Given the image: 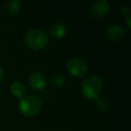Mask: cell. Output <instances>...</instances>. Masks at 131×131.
Returning <instances> with one entry per match:
<instances>
[{"mask_svg": "<svg viewBox=\"0 0 131 131\" xmlns=\"http://www.w3.org/2000/svg\"><path fill=\"white\" fill-rule=\"evenodd\" d=\"M28 82L31 88L35 90H41L46 85V79L40 73H32L28 78Z\"/></svg>", "mask_w": 131, "mask_h": 131, "instance_id": "7", "label": "cell"}, {"mask_svg": "<svg viewBox=\"0 0 131 131\" xmlns=\"http://www.w3.org/2000/svg\"><path fill=\"white\" fill-rule=\"evenodd\" d=\"M120 12H121V14L123 15H127V16L129 15V8L127 7V6H123V7H121Z\"/></svg>", "mask_w": 131, "mask_h": 131, "instance_id": "13", "label": "cell"}, {"mask_svg": "<svg viewBox=\"0 0 131 131\" xmlns=\"http://www.w3.org/2000/svg\"><path fill=\"white\" fill-rule=\"evenodd\" d=\"M11 93L15 97H23L25 93V86L21 82H14L11 84Z\"/></svg>", "mask_w": 131, "mask_h": 131, "instance_id": "9", "label": "cell"}, {"mask_svg": "<svg viewBox=\"0 0 131 131\" xmlns=\"http://www.w3.org/2000/svg\"><path fill=\"white\" fill-rule=\"evenodd\" d=\"M130 21H131V17H130V15H128V16H127V27H128V29H130V27H131Z\"/></svg>", "mask_w": 131, "mask_h": 131, "instance_id": "15", "label": "cell"}, {"mask_svg": "<svg viewBox=\"0 0 131 131\" xmlns=\"http://www.w3.org/2000/svg\"><path fill=\"white\" fill-rule=\"evenodd\" d=\"M102 89V82L98 75H90L84 79L81 86L82 93L86 98H97Z\"/></svg>", "mask_w": 131, "mask_h": 131, "instance_id": "2", "label": "cell"}, {"mask_svg": "<svg viewBox=\"0 0 131 131\" xmlns=\"http://www.w3.org/2000/svg\"><path fill=\"white\" fill-rule=\"evenodd\" d=\"M68 73L75 77H82L87 73V65L79 58H71L66 64Z\"/></svg>", "mask_w": 131, "mask_h": 131, "instance_id": "4", "label": "cell"}, {"mask_svg": "<svg viewBox=\"0 0 131 131\" xmlns=\"http://www.w3.org/2000/svg\"><path fill=\"white\" fill-rule=\"evenodd\" d=\"M4 75H5V71L2 68H0V82H2L3 79H4Z\"/></svg>", "mask_w": 131, "mask_h": 131, "instance_id": "14", "label": "cell"}, {"mask_svg": "<svg viewBox=\"0 0 131 131\" xmlns=\"http://www.w3.org/2000/svg\"><path fill=\"white\" fill-rule=\"evenodd\" d=\"M41 105V99L37 95H27L22 97L18 103L20 111L27 117L36 115L40 111Z\"/></svg>", "mask_w": 131, "mask_h": 131, "instance_id": "1", "label": "cell"}, {"mask_svg": "<svg viewBox=\"0 0 131 131\" xmlns=\"http://www.w3.org/2000/svg\"><path fill=\"white\" fill-rule=\"evenodd\" d=\"M25 41L31 49L39 50L48 44L49 39L45 31L40 29L30 30L25 35Z\"/></svg>", "mask_w": 131, "mask_h": 131, "instance_id": "3", "label": "cell"}, {"mask_svg": "<svg viewBox=\"0 0 131 131\" xmlns=\"http://www.w3.org/2000/svg\"><path fill=\"white\" fill-rule=\"evenodd\" d=\"M19 9H20V2L17 0H11L6 4V10L8 13L12 14V15L16 14L19 11Z\"/></svg>", "mask_w": 131, "mask_h": 131, "instance_id": "10", "label": "cell"}, {"mask_svg": "<svg viewBox=\"0 0 131 131\" xmlns=\"http://www.w3.org/2000/svg\"><path fill=\"white\" fill-rule=\"evenodd\" d=\"M94 104H95V107L98 111H107L108 109V104L107 101L105 99H102V98H97L94 102Z\"/></svg>", "mask_w": 131, "mask_h": 131, "instance_id": "12", "label": "cell"}, {"mask_svg": "<svg viewBox=\"0 0 131 131\" xmlns=\"http://www.w3.org/2000/svg\"><path fill=\"white\" fill-rule=\"evenodd\" d=\"M110 8L111 6L107 0H97L91 6L90 12L93 16L102 17L107 15Z\"/></svg>", "mask_w": 131, "mask_h": 131, "instance_id": "5", "label": "cell"}, {"mask_svg": "<svg viewBox=\"0 0 131 131\" xmlns=\"http://www.w3.org/2000/svg\"><path fill=\"white\" fill-rule=\"evenodd\" d=\"M66 31H67L66 26L63 24H61V23L54 24L50 27V30H49L50 35L55 39H59L64 37V35L66 34Z\"/></svg>", "mask_w": 131, "mask_h": 131, "instance_id": "8", "label": "cell"}, {"mask_svg": "<svg viewBox=\"0 0 131 131\" xmlns=\"http://www.w3.org/2000/svg\"><path fill=\"white\" fill-rule=\"evenodd\" d=\"M105 33L109 40L117 41V40H119L120 39H122V37L124 36V30L122 29L121 26L112 24V25L108 26Z\"/></svg>", "mask_w": 131, "mask_h": 131, "instance_id": "6", "label": "cell"}, {"mask_svg": "<svg viewBox=\"0 0 131 131\" xmlns=\"http://www.w3.org/2000/svg\"><path fill=\"white\" fill-rule=\"evenodd\" d=\"M65 82V78L62 75H55L51 77L50 84H52L54 87H61L64 84Z\"/></svg>", "mask_w": 131, "mask_h": 131, "instance_id": "11", "label": "cell"}]
</instances>
